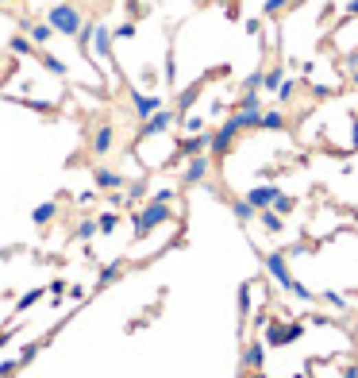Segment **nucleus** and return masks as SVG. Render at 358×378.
I'll list each match as a JSON object with an SVG mask.
<instances>
[{
    "mask_svg": "<svg viewBox=\"0 0 358 378\" xmlns=\"http://www.w3.org/2000/svg\"><path fill=\"white\" fill-rule=\"evenodd\" d=\"M170 220H174V209H170L166 201H155V197H150L143 209H135V213H131V224H135V240H146L155 228H162V224H170Z\"/></svg>",
    "mask_w": 358,
    "mask_h": 378,
    "instance_id": "obj_1",
    "label": "nucleus"
},
{
    "mask_svg": "<svg viewBox=\"0 0 358 378\" xmlns=\"http://www.w3.org/2000/svg\"><path fill=\"white\" fill-rule=\"evenodd\" d=\"M47 23L58 31V35H66V39H78V31L85 28V16H81L78 4H69V0H54L50 12H47Z\"/></svg>",
    "mask_w": 358,
    "mask_h": 378,
    "instance_id": "obj_2",
    "label": "nucleus"
},
{
    "mask_svg": "<svg viewBox=\"0 0 358 378\" xmlns=\"http://www.w3.org/2000/svg\"><path fill=\"white\" fill-rule=\"evenodd\" d=\"M266 344L270 348H285V344H297L304 336V320H270L266 328H262Z\"/></svg>",
    "mask_w": 358,
    "mask_h": 378,
    "instance_id": "obj_3",
    "label": "nucleus"
},
{
    "mask_svg": "<svg viewBox=\"0 0 358 378\" xmlns=\"http://www.w3.org/2000/svg\"><path fill=\"white\" fill-rule=\"evenodd\" d=\"M243 136V127H239V120L235 116H227L220 127L212 132V147H208V155L212 158H223V155H232V147H235V139Z\"/></svg>",
    "mask_w": 358,
    "mask_h": 378,
    "instance_id": "obj_4",
    "label": "nucleus"
},
{
    "mask_svg": "<svg viewBox=\"0 0 358 378\" xmlns=\"http://www.w3.org/2000/svg\"><path fill=\"white\" fill-rule=\"evenodd\" d=\"M112 147H116V124L112 120H97L89 127V151L97 158H104V155H112Z\"/></svg>",
    "mask_w": 358,
    "mask_h": 378,
    "instance_id": "obj_5",
    "label": "nucleus"
},
{
    "mask_svg": "<svg viewBox=\"0 0 358 378\" xmlns=\"http://www.w3.org/2000/svg\"><path fill=\"white\" fill-rule=\"evenodd\" d=\"M262 266H266V274H270L273 282L281 286V293H289L293 290V274H289V255L285 251H270V255H262Z\"/></svg>",
    "mask_w": 358,
    "mask_h": 378,
    "instance_id": "obj_6",
    "label": "nucleus"
},
{
    "mask_svg": "<svg viewBox=\"0 0 358 378\" xmlns=\"http://www.w3.org/2000/svg\"><path fill=\"white\" fill-rule=\"evenodd\" d=\"M174 124H177V112H174V108H158L155 116L143 120V127H139V143H146V139H155V136H166Z\"/></svg>",
    "mask_w": 358,
    "mask_h": 378,
    "instance_id": "obj_7",
    "label": "nucleus"
},
{
    "mask_svg": "<svg viewBox=\"0 0 358 378\" xmlns=\"http://www.w3.org/2000/svg\"><path fill=\"white\" fill-rule=\"evenodd\" d=\"M212 147V132H197V136H185L181 143H177V151L170 155V162H177V158H193V155H204Z\"/></svg>",
    "mask_w": 358,
    "mask_h": 378,
    "instance_id": "obj_8",
    "label": "nucleus"
},
{
    "mask_svg": "<svg viewBox=\"0 0 358 378\" xmlns=\"http://www.w3.org/2000/svg\"><path fill=\"white\" fill-rule=\"evenodd\" d=\"M208 174H212V155L204 151V155H193L189 162H185V170H181V185H201Z\"/></svg>",
    "mask_w": 358,
    "mask_h": 378,
    "instance_id": "obj_9",
    "label": "nucleus"
},
{
    "mask_svg": "<svg viewBox=\"0 0 358 378\" xmlns=\"http://www.w3.org/2000/svg\"><path fill=\"white\" fill-rule=\"evenodd\" d=\"M112 39H116V35H112L108 23H93V47H89V59L97 54L100 62H112Z\"/></svg>",
    "mask_w": 358,
    "mask_h": 378,
    "instance_id": "obj_10",
    "label": "nucleus"
},
{
    "mask_svg": "<svg viewBox=\"0 0 358 378\" xmlns=\"http://www.w3.org/2000/svg\"><path fill=\"white\" fill-rule=\"evenodd\" d=\"M127 97H131V112H135L139 124H143L146 116H155L158 108H162V97H158V93H139V89H131Z\"/></svg>",
    "mask_w": 358,
    "mask_h": 378,
    "instance_id": "obj_11",
    "label": "nucleus"
},
{
    "mask_svg": "<svg viewBox=\"0 0 358 378\" xmlns=\"http://www.w3.org/2000/svg\"><path fill=\"white\" fill-rule=\"evenodd\" d=\"M93 185H97V189H108V193H120V189H127V178L120 174V170L97 166V170H93Z\"/></svg>",
    "mask_w": 358,
    "mask_h": 378,
    "instance_id": "obj_12",
    "label": "nucleus"
},
{
    "mask_svg": "<svg viewBox=\"0 0 358 378\" xmlns=\"http://www.w3.org/2000/svg\"><path fill=\"white\" fill-rule=\"evenodd\" d=\"M243 367H247V370H262V367H266V344H262V339H251V344L243 348Z\"/></svg>",
    "mask_w": 358,
    "mask_h": 378,
    "instance_id": "obj_13",
    "label": "nucleus"
},
{
    "mask_svg": "<svg viewBox=\"0 0 358 378\" xmlns=\"http://www.w3.org/2000/svg\"><path fill=\"white\" fill-rule=\"evenodd\" d=\"M20 28H23V31H27V35H31V43H35V47H47V43L54 39V35H58V31L50 28L47 20H43V23H31V20H23Z\"/></svg>",
    "mask_w": 358,
    "mask_h": 378,
    "instance_id": "obj_14",
    "label": "nucleus"
},
{
    "mask_svg": "<svg viewBox=\"0 0 358 378\" xmlns=\"http://www.w3.org/2000/svg\"><path fill=\"white\" fill-rule=\"evenodd\" d=\"M278 193H281L278 185H254L251 193H247V201H251L254 209H270V204L278 201Z\"/></svg>",
    "mask_w": 358,
    "mask_h": 378,
    "instance_id": "obj_15",
    "label": "nucleus"
},
{
    "mask_svg": "<svg viewBox=\"0 0 358 378\" xmlns=\"http://www.w3.org/2000/svg\"><path fill=\"white\" fill-rule=\"evenodd\" d=\"M8 50L16 54V59H35V54H39V50H35V43H31V35H27V31L12 35V39H8Z\"/></svg>",
    "mask_w": 358,
    "mask_h": 378,
    "instance_id": "obj_16",
    "label": "nucleus"
},
{
    "mask_svg": "<svg viewBox=\"0 0 358 378\" xmlns=\"http://www.w3.org/2000/svg\"><path fill=\"white\" fill-rule=\"evenodd\" d=\"M232 116L239 120L243 132H262V108H235Z\"/></svg>",
    "mask_w": 358,
    "mask_h": 378,
    "instance_id": "obj_17",
    "label": "nucleus"
},
{
    "mask_svg": "<svg viewBox=\"0 0 358 378\" xmlns=\"http://www.w3.org/2000/svg\"><path fill=\"white\" fill-rule=\"evenodd\" d=\"M35 62H43V70H47V74H54V78H69L66 62H62V59H54L50 50H39V54H35Z\"/></svg>",
    "mask_w": 358,
    "mask_h": 378,
    "instance_id": "obj_18",
    "label": "nucleus"
},
{
    "mask_svg": "<svg viewBox=\"0 0 358 378\" xmlns=\"http://www.w3.org/2000/svg\"><path fill=\"white\" fill-rule=\"evenodd\" d=\"M285 127H289V120H285V112H281V108L262 112V132H285Z\"/></svg>",
    "mask_w": 358,
    "mask_h": 378,
    "instance_id": "obj_19",
    "label": "nucleus"
},
{
    "mask_svg": "<svg viewBox=\"0 0 358 378\" xmlns=\"http://www.w3.org/2000/svg\"><path fill=\"white\" fill-rule=\"evenodd\" d=\"M54 216H58V201H43L39 209L31 213V224H39V228H47V224L54 220Z\"/></svg>",
    "mask_w": 358,
    "mask_h": 378,
    "instance_id": "obj_20",
    "label": "nucleus"
},
{
    "mask_svg": "<svg viewBox=\"0 0 358 378\" xmlns=\"http://www.w3.org/2000/svg\"><path fill=\"white\" fill-rule=\"evenodd\" d=\"M339 70H343V78H347L350 85H358V50H347V54L339 59Z\"/></svg>",
    "mask_w": 358,
    "mask_h": 378,
    "instance_id": "obj_21",
    "label": "nucleus"
},
{
    "mask_svg": "<svg viewBox=\"0 0 358 378\" xmlns=\"http://www.w3.org/2000/svg\"><path fill=\"white\" fill-rule=\"evenodd\" d=\"M232 213H235V220H239V224L258 220V209H254V204L247 201V197H243V201H232Z\"/></svg>",
    "mask_w": 358,
    "mask_h": 378,
    "instance_id": "obj_22",
    "label": "nucleus"
},
{
    "mask_svg": "<svg viewBox=\"0 0 358 378\" xmlns=\"http://www.w3.org/2000/svg\"><path fill=\"white\" fill-rule=\"evenodd\" d=\"M285 81V70L281 66H270V70H262V89L266 93H278V85Z\"/></svg>",
    "mask_w": 358,
    "mask_h": 378,
    "instance_id": "obj_23",
    "label": "nucleus"
},
{
    "mask_svg": "<svg viewBox=\"0 0 358 378\" xmlns=\"http://www.w3.org/2000/svg\"><path fill=\"white\" fill-rule=\"evenodd\" d=\"M258 220H262V228H266L270 235L281 232V213L278 209H258Z\"/></svg>",
    "mask_w": 358,
    "mask_h": 378,
    "instance_id": "obj_24",
    "label": "nucleus"
},
{
    "mask_svg": "<svg viewBox=\"0 0 358 378\" xmlns=\"http://www.w3.org/2000/svg\"><path fill=\"white\" fill-rule=\"evenodd\" d=\"M124 274V262H108L104 271H100V278H97V290H104V286H112V282Z\"/></svg>",
    "mask_w": 358,
    "mask_h": 378,
    "instance_id": "obj_25",
    "label": "nucleus"
},
{
    "mask_svg": "<svg viewBox=\"0 0 358 378\" xmlns=\"http://www.w3.org/2000/svg\"><path fill=\"white\" fill-rule=\"evenodd\" d=\"M100 228H97V220H81L78 228H74V240H81V243H89L93 235H97Z\"/></svg>",
    "mask_w": 358,
    "mask_h": 378,
    "instance_id": "obj_26",
    "label": "nucleus"
},
{
    "mask_svg": "<svg viewBox=\"0 0 358 378\" xmlns=\"http://www.w3.org/2000/svg\"><path fill=\"white\" fill-rule=\"evenodd\" d=\"M235 108H262V93L258 89H243V97L235 101Z\"/></svg>",
    "mask_w": 358,
    "mask_h": 378,
    "instance_id": "obj_27",
    "label": "nucleus"
},
{
    "mask_svg": "<svg viewBox=\"0 0 358 378\" xmlns=\"http://www.w3.org/2000/svg\"><path fill=\"white\" fill-rule=\"evenodd\" d=\"M43 293H47V290H27L20 301H16V313H27L31 305H35V301H43Z\"/></svg>",
    "mask_w": 358,
    "mask_h": 378,
    "instance_id": "obj_28",
    "label": "nucleus"
},
{
    "mask_svg": "<svg viewBox=\"0 0 358 378\" xmlns=\"http://www.w3.org/2000/svg\"><path fill=\"white\" fill-rule=\"evenodd\" d=\"M197 93H201V85H189L181 93V97H177V112H189V108H193V101H197Z\"/></svg>",
    "mask_w": 358,
    "mask_h": 378,
    "instance_id": "obj_29",
    "label": "nucleus"
},
{
    "mask_svg": "<svg viewBox=\"0 0 358 378\" xmlns=\"http://www.w3.org/2000/svg\"><path fill=\"white\" fill-rule=\"evenodd\" d=\"M289 297H297V301H304V305H312V301H316V293H312L309 286H304V282H293Z\"/></svg>",
    "mask_w": 358,
    "mask_h": 378,
    "instance_id": "obj_30",
    "label": "nucleus"
},
{
    "mask_svg": "<svg viewBox=\"0 0 358 378\" xmlns=\"http://www.w3.org/2000/svg\"><path fill=\"white\" fill-rule=\"evenodd\" d=\"M116 224H120V213H100L97 216V228H100V232H116Z\"/></svg>",
    "mask_w": 358,
    "mask_h": 378,
    "instance_id": "obj_31",
    "label": "nucleus"
},
{
    "mask_svg": "<svg viewBox=\"0 0 358 378\" xmlns=\"http://www.w3.org/2000/svg\"><path fill=\"white\" fill-rule=\"evenodd\" d=\"M251 290H254L251 282L239 290V317H243V320H247V313H251V305H254V301H251Z\"/></svg>",
    "mask_w": 358,
    "mask_h": 378,
    "instance_id": "obj_32",
    "label": "nucleus"
},
{
    "mask_svg": "<svg viewBox=\"0 0 358 378\" xmlns=\"http://www.w3.org/2000/svg\"><path fill=\"white\" fill-rule=\"evenodd\" d=\"M324 301H328V305H331L335 313L347 309V297H343V293H335V290H324Z\"/></svg>",
    "mask_w": 358,
    "mask_h": 378,
    "instance_id": "obj_33",
    "label": "nucleus"
},
{
    "mask_svg": "<svg viewBox=\"0 0 358 378\" xmlns=\"http://www.w3.org/2000/svg\"><path fill=\"white\" fill-rule=\"evenodd\" d=\"M289 4L293 0H266V4H262V16H278V12H285Z\"/></svg>",
    "mask_w": 358,
    "mask_h": 378,
    "instance_id": "obj_34",
    "label": "nucleus"
},
{
    "mask_svg": "<svg viewBox=\"0 0 358 378\" xmlns=\"http://www.w3.org/2000/svg\"><path fill=\"white\" fill-rule=\"evenodd\" d=\"M143 193H146V182H143V178H135V182H127V201H139Z\"/></svg>",
    "mask_w": 358,
    "mask_h": 378,
    "instance_id": "obj_35",
    "label": "nucleus"
},
{
    "mask_svg": "<svg viewBox=\"0 0 358 378\" xmlns=\"http://www.w3.org/2000/svg\"><path fill=\"white\" fill-rule=\"evenodd\" d=\"M270 209H278L281 216H289V213H293V197H289V193H278V201H273Z\"/></svg>",
    "mask_w": 358,
    "mask_h": 378,
    "instance_id": "obj_36",
    "label": "nucleus"
},
{
    "mask_svg": "<svg viewBox=\"0 0 358 378\" xmlns=\"http://www.w3.org/2000/svg\"><path fill=\"white\" fill-rule=\"evenodd\" d=\"M78 47L89 54V47H93V23H85V28L78 31Z\"/></svg>",
    "mask_w": 358,
    "mask_h": 378,
    "instance_id": "obj_37",
    "label": "nucleus"
},
{
    "mask_svg": "<svg viewBox=\"0 0 358 378\" xmlns=\"http://www.w3.org/2000/svg\"><path fill=\"white\" fill-rule=\"evenodd\" d=\"M293 93H297V81L285 78V81L278 85V101H293Z\"/></svg>",
    "mask_w": 358,
    "mask_h": 378,
    "instance_id": "obj_38",
    "label": "nucleus"
},
{
    "mask_svg": "<svg viewBox=\"0 0 358 378\" xmlns=\"http://www.w3.org/2000/svg\"><path fill=\"white\" fill-rule=\"evenodd\" d=\"M204 132V116H185V136H197Z\"/></svg>",
    "mask_w": 358,
    "mask_h": 378,
    "instance_id": "obj_39",
    "label": "nucleus"
},
{
    "mask_svg": "<svg viewBox=\"0 0 358 378\" xmlns=\"http://www.w3.org/2000/svg\"><path fill=\"white\" fill-rule=\"evenodd\" d=\"M23 363L20 359H4V363H0V378H8V375H16V370H20Z\"/></svg>",
    "mask_w": 358,
    "mask_h": 378,
    "instance_id": "obj_40",
    "label": "nucleus"
},
{
    "mask_svg": "<svg viewBox=\"0 0 358 378\" xmlns=\"http://www.w3.org/2000/svg\"><path fill=\"white\" fill-rule=\"evenodd\" d=\"M112 35H116V39H135V23L127 20V23H120L116 31H112Z\"/></svg>",
    "mask_w": 358,
    "mask_h": 378,
    "instance_id": "obj_41",
    "label": "nucleus"
},
{
    "mask_svg": "<svg viewBox=\"0 0 358 378\" xmlns=\"http://www.w3.org/2000/svg\"><path fill=\"white\" fill-rule=\"evenodd\" d=\"M174 197H177V189H174V185H166V189H158V193H155V201H166V204H174Z\"/></svg>",
    "mask_w": 358,
    "mask_h": 378,
    "instance_id": "obj_42",
    "label": "nucleus"
},
{
    "mask_svg": "<svg viewBox=\"0 0 358 378\" xmlns=\"http://www.w3.org/2000/svg\"><path fill=\"white\" fill-rule=\"evenodd\" d=\"M35 355H39V344H27V348L20 351V363H23V367H27V363H31V359H35Z\"/></svg>",
    "mask_w": 358,
    "mask_h": 378,
    "instance_id": "obj_43",
    "label": "nucleus"
},
{
    "mask_svg": "<svg viewBox=\"0 0 358 378\" xmlns=\"http://www.w3.org/2000/svg\"><path fill=\"white\" fill-rule=\"evenodd\" d=\"M174 78H177V66H174V50H170V54H166V81L174 85Z\"/></svg>",
    "mask_w": 358,
    "mask_h": 378,
    "instance_id": "obj_44",
    "label": "nucleus"
},
{
    "mask_svg": "<svg viewBox=\"0 0 358 378\" xmlns=\"http://www.w3.org/2000/svg\"><path fill=\"white\" fill-rule=\"evenodd\" d=\"M50 293H54V297H66V293H69V286H66L62 278H54V282H50Z\"/></svg>",
    "mask_w": 358,
    "mask_h": 378,
    "instance_id": "obj_45",
    "label": "nucleus"
},
{
    "mask_svg": "<svg viewBox=\"0 0 358 378\" xmlns=\"http://www.w3.org/2000/svg\"><path fill=\"white\" fill-rule=\"evenodd\" d=\"M243 89H262V70H254L251 78L243 81Z\"/></svg>",
    "mask_w": 358,
    "mask_h": 378,
    "instance_id": "obj_46",
    "label": "nucleus"
},
{
    "mask_svg": "<svg viewBox=\"0 0 358 378\" xmlns=\"http://www.w3.org/2000/svg\"><path fill=\"white\" fill-rule=\"evenodd\" d=\"M93 197H97V185H93V189H85V193H78V204H89Z\"/></svg>",
    "mask_w": 358,
    "mask_h": 378,
    "instance_id": "obj_47",
    "label": "nucleus"
},
{
    "mask_svg": "<svg viewBox=\"0 0 358 378\" xmlns=\"http://www.w3.org/2000/svg\"><path fill=\"white\" fill-rule=\"evenodd\" d=\"M343 12H347L350 20H355V16H358V0H347V8H343Z\"/></svg>",
    "mask_w": 358,
    "mask_h": 378,
    "instance_id": "obj_48",
    "label": "nucleus"
},
{
    "mask_svg": "<svg viewBox=\"0 0 358 378\" xmlns=\"http://www.w3.org/2000/svg\"><path fill=\"white\" fill-rule=\"evenodd\" d=\"M4 344H12V328H0V348H4Z\"/></svg>",
    "mask_w": 358,
    "mask_h": 378,
    "instance_id": "obj_49",
    "label": "nucleus"
},
{
    "mask_svg": "<svg viewBox=\"0 0 358 378\" xmlns=\"http://www.w3.org/2000/svg\"><path fill=\"white\" fill-rule=\"evenodd\" d=\"M343 378H358V367H347V370H343Z\"/></svg>",
    "mask_w": 358,
    "mask_h": 378,
    "instance_id": "obj_50",
    "label": "nucleus"
},
{
    "mask_svg": "<svg viewBox=\"0 0 358 378\" xmlns=\"http://www.w3.org/2000/svg\"><path fill=\"white\" fill-rule=\"evenodd\" d=\"M251 378H266V375H262V370H251Z\"/></svg>",
    "mask_w": 358,
    "mask_h": 378,
    "instance_id": "obj_51",
    "label": "nucleus"
},
{
    "mask_svg": "<svg viewBox=\"0 0 358 378\" xmlns=\"http://www.w3.org/2000/svg\"><path fill=\"white\" fill-rule=\"evenodd\" d=\"M355 147H358V120H355Z\"/></svg>",
    "mask_w": 358,
    "mask_h": 378,
    "instance_id": "obj_52",
    "label": "nucleus"
},
{
    "mask_svg": "<svg viewBox=\"0 0 358 378\" xmlns=\"http://www.w3.org/2000/svg\"><path fill=\"white\" fill-rule=\"evenodd\" d=\"M297 378H309V375H297Z\"/></svg>",
    "mask_w": 358,
    "mask_h": 378,
    "instance_id": "obj_53",
    "label": "nucleus"
}]
</instances>
